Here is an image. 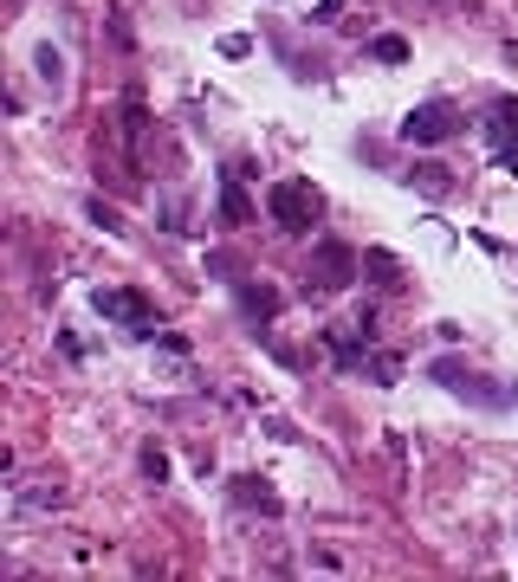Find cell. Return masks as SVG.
<instances>
[{
    "label": "cell",
    "mask_w": 518,
    "mask_h": 582,
    "mask_svg": "<svg viewBox=\"0 0 518 582\" xmlns=\"http://www.w3.org/2000/svg\"><path fill=\"white\" fill-rule=\"evenodd\" d=\"M234 485H240V498H247V505H259V511H279V498L266 492V479H253V473H247V479H234Z\"/></svg>",
    "instance_id": "ba28073f"
},
{
    "label": "cell",
    "mask_w": 518,
    "mask_h": 582,
    "mask_svg": "<svg viewBox=\"0 0 518 582\" xmlns=\"http://www.w3.org/2000/svg\"><path fill=\"white\" fill-rule=\"evenodd\" d=\"M221 214H227V220H247V214H253L247 194H240V175H227V201H221Z\"/></svg>",
    "instance_id": "9c48e42d"
},
{
    "label": "cell",
    "mask_w": 518,
    "mask_h": 582,
    "mask_svg": "<svg viewBox=\"0 0 518 582\" xmlns=\"http://www.w3.org/2000/svg\"><path fill=\"white\" fill-rule=\"evenodd\" d=\"M143 473H149V479H156V485H162V479H169V460H162V453H156V447H149V453H143Z\"/></svg>",
    "instance_id": "4fadbf2b"
},
{
    "label": "cell",
    "mask_w": 518,
    "mask_h": 582,
    "mask_svg": "<svg viewBox=\"0 0 518 582\" xmlns=\"http://www.w3.org/2000/svg\"><path fill=\"white\" fill-rule=\"evenodd\" d=\"M357 266H363V259L350 253V246H318V259H311L305 279L324 285V291H337V285H350V272H357Z\"/></svg>",
    "instance_id": "277c9868"
},
{
    "label": "cell",
    "mask_w": 518,
    "mask_h": 582,
    "mask_svg": "<svg viewBox=\"0 0 518 582\" xmlns=\"http://www.w3.org/2000/svg\"><path fill=\"white\" fill-rule=\"evenodd\" d=\"M486 136H493V149H499L506 162H518V104H512V97L486 110Z\"/></svg>",
    "instance_id": "5b68a950"
},
{
    "label": "cell",
    "mask_w": 518,
    "mask_h": 582,
    "mask_svg": "<svg viewBox=\"0 0 518 582\" xmlns=\"http://www.w3.org/2000/svg\"><path fill=\"white\" fill-rule=\"evenodd\" d=\"M59 72H65V59H59V52H39V78H46V85H59Z\"/></svg>",
    "instance_id": "30bf717a"
},
{
    "label": "cell",
    "mask_w": 518,
    "mask_h": 582,
    "mask_svg": "<svg viewBox=\"0 0 518 582\" xmlns=\"http://www.w3.org/2000/svg\"><path fill=\"white\" fill-rule=\"evenodd\" d=\"M46 505H59V485H46V479L20 485V511H46Z\"/></svg>",
    "instance_id": "8992f818"
},
{
    "label": "cell",
    "mask_w": 518,
    "mask_h": 582,
    "mask_svg": "<svg viewBox=\"0 0 518 582\" xmlns=\"http://www.w3.org/2000/svg\"><path fill=\"white\" fill-rule=\"evenodd\" d=\"M98 311L111 317V324H124L130 337H162V324H156V304H149L143 291H130V285L98 291Z\"/></svg>",
    "instance_id": "7a4b0ae2"
},
{
    "label": "cell",
    "mask_w": 518,
    "mask_h": 582,
    "mask_svg": "<svg viewBox=\"0 0 518 582\" xmlns=\"http://www.w3.org/2000/svg\"><path fill=\"white\" fill-rule=\"evenodd\" d=\"M91 220H98L104 233H124V227H117V207H104V201H91Z\"/></svg>",
    "instance_id": "7c38bea8"
},
{
    "label": "cell",
    "mask_w": 518,
    "mask_h": 582,
    "mask_svg": "<svg viewBox=\"0 0 518 582\" xmlns=\"http://www.w3.org/2000/svg\"><path fill=\"white\" fill-rule=\"evenodd\" d=\"M266 214H272V227L305 233V227H318L324 194L311 188V182H272V188H266Z\"/></svg>",
    "instance_id": "6da1fadb"
},
{
    "label": "cell",
    "mask_w": 518,
    "mask_h": 582,
    "mask_svg": "<svg viewBox=\"0 0 518 582\" xmlns=\"http://www.w3.org/2000/svg\"><path fill=\"white\" fill-rule=\"evenodd\" d=\"M376 59H383V65H402L408 46H402V39H376Z\"/></svg>",
    "instance_id": "8fae6325"
},
{
    "label": "cell",
    "mask_w": 518,
    "mask_h": 582,
    "mask_svg": "<svg viewBox=\"0 0 518 582\" xmlns=\"http://www.w3.org/2000/svg\"><path fill=\"white\" fill-rule=\"evenodd\" d=\"M408 182H415L421 194H447V169H441V162H415V175H408Z\"/></svg>",
    "instance_id": "52a82bcc"
},
{
    "label": "cell",
    "mask_w": 518,
    "mask_h": 582,
    "mask_svg": "<svg viewBox=\"0 0 518 582\" xmlns=\"http://www.w3.org/2000/svg\"><path fill=\"white\" fill-rule=\"evenodd\" d=\"M460 130V117H454V104H441V97H434V104H415L402 117V143H415V149H428V143H447V136Z\"/></svg>",
    "instance_id": "3957f363"
}]
</instances>
